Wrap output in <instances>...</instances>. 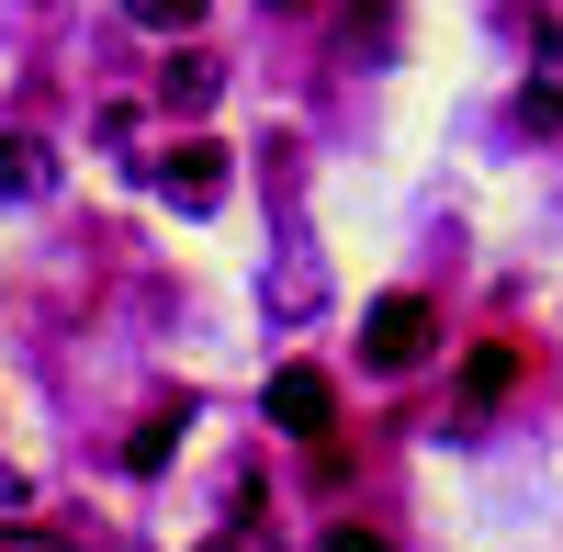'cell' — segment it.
Wrapping results in <instances>:
<instances>
[{
  "mask_svg": "<svg viewBox=\"0 0 563 552\" xmlns=\"http://www.w3.org/2000/svg\"><path fill=\"white\" fill-rule=\"evenodd\" d=\"M429 339H440V316L417 305V294H384V305L361 316V361H372V373H406V361H429Z\"/></svg>",
  "mask_w": 563,
  "mask_h": 552,
  "instance_id": "obj_1",
  "label": "cell"
},
{
  "mask_svg": "<svg viewBox=\"0 0 563 552\" xmlns=\"http://www.w3.org/2000/svg\"><path fill=\"white\" fill-rule=\"evenodd\" d=\"M271 429L327 440V429H339V384H327L316 361H282V373H271Z\"/></svg>",
  "mask_w": 563,
  "mask_h": 552,
  "instance_id": "obj_2",
  "label": "cell"
},
{
  "mask_svg": "<svg viewBox=\"0 0 563 552\" xmlns=\"http://www.w3.org/2000/svg\"><path fill=\"white\" fill-rule=\"evenodd\" d=\"M158 192H169L180 214H214V192H225V147H214V135H180V147L158 158Z\"/></svg>",
  "mask_w": 563,
  "mask_h": 552,
  "instance_id": "obj_3",
  "label": "cell"
},
{
  "mask_svg": "<svg viewBox=\"0 0 563 552\" xmlns=\"http://www.w3.org/2000/svg\"><path fill=\"white\" fill-rule=\"evenodd\" d=\"M45 180H57V158H45L34 135H0V203H34Z\"/></svg>",
  "mask_w": 563,
  "mask_h": 552,
  "instance_id": "obj_4",
  "label": "cell"
},
{
  "mask_svg": "<svg viewBox=\"0 0 563 552\" xmlns=\"http://www.w3.org/2000/svg\"><path fill=\"white\" fill-rule=\"evenodd\" d=\"M507 384H519V350H507V339H485L474 361H462V395H474V406H496Z\"/></svg>",
  "mask_w": 563,
  "mask_h": 552,
  "instance_id": "obj_5",
  "label": "cell"
},
{
  "mask_svg": "<svg viewBox=\"0 0 563 552\" xmlns=\"http://www.w3.org/2000/svg\"><path fill=\"white\" fill-rule=\"evenodd\" d=\"M180 418H192V406H147V429L124 440V463H135V474H158V463H169V440H180Z\"/></svg>",
  "mask_w": 563,
  "mask_h": 552,
  "instance_id": "obj_6",
  "label": "cell"
},
{
  "mask_svg": "<svg viewBox=\"0 0 563 552\" xmlns=\"http://www.w3.org/2000/svg\"><path fill=\"white\" fill-rule=\"evenodd\" d=\"M158 90H169V113H203L214 90H225V68H214V57H180V68H169Z\"/></svg>",
  "mask_w": 563,
  "mask_h": 552,
  "instance_id": "obj_7",
  "label": "cell"
},
{
  "mask_svg": "<svg viewBox=\"0 0 563 552\" xmlns=\"http://www.w3.org/2000/svg\"><path fill=\"white\" fill-rule=\"evenodd\" d=\"M124 12L147 23V34H192V23H203V0H124Z\"/></svg>",
  "mask_w": 563,
  "mask_h": 552,
  "instance_id": "obj_8",
  "label": "cell"
},
{
  "mask_svg": "<svg viewBox=\"0 0 563 552\" xmlns=\"http://www.w3.org/2000/svg\"><path fill=\"white\" fill-rule=\"evenodd\" d=\"M519 124H563V79H530L519 90Z\"/></svg>",
  "mask_w": 563,
  "mask_h": 552,
  "instance_id": "obj_9",
  "label": "cell"
},
{
  "mask_svg": "<svg viewBox=\"0 0 563 552\" xmlns=\"http://www.w3.org/2000/svg\"><path fill=\"white\" fill-rule=\"evenodd\" d=\"M0 552H90V541H68V530H0Z\"/></svg>",
  "mask_w": 563,
  "mask_h": 552,
  "instance_id": "obj_10",
  "label": "cell"
},
{
  "mask_svg": "<svg viewBox=\"0 0 563 552\" xmlns=\"http://www.w3.org/2000/svg\"><path fill=\"white\" fill-rule=\"evenodd\" d=\"M316 552H384V530H361V519H339V530H327Z\"/></svg>",
  "mask_w": 563,
  "mask_h": 552,
  "instance_id": "obj_11",
  "label": "cell"
},
{
  "mask_svg": "<svg viewBox=\"0 0 563 552\" xmlns=\"http://www.w3.org/2000/svg\"><path fill=\"white\" fill-rule=\"evenodd\" d=\"M192 552H238V530H214V541H192Z\"/></svg>",
  "mask_w": 563,
  "mask_h": 552,
  "instance_id": "obj_12",
  "label": "cell"
}]
</instances>
